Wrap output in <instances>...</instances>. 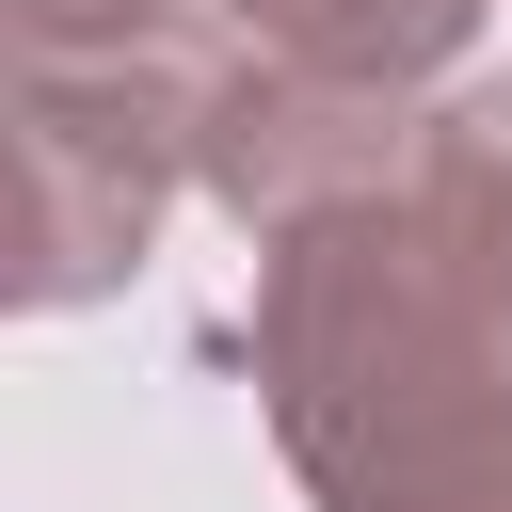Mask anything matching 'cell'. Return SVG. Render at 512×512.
I'll return each mask as SVG.
<instances>
[{
	"mask_svg": "<svg viewBox=\"0 0 512 512\" xmlns=\"http://www.w3.org/2000/svg\"><path fill=\"white\" fill-rule=\"evenodd\" d=\"M256 400L320 512H512V80L400 192L256 240Z\"/></svg>",
	"mask_w": 512,
	"mask_h": 512,
	"instance_id": "obj_1",
	"label": "cell"
},
{
	"mask_svg": "<svg viewBox=\"0 0 512 512\" xmlns=\"http://www.w3.org/2000/svg\"><path fill=\"white\" fill-rule=\"evenodd\" d=\"M208 48H112V64H16V304H96L160 208L192 192Z\"/></svg>",
	"mask_w": 512,
	"mask_h": 512,
	"instance_id": "obj_2",
	"label": "cell"
},
{
	"mask_svg": "<svg viewBox=\"0 0 512 512\" xmlns=\"http://www.w3.org/2000/svg\"><path fill=\"white\" fill-rule=\"evenodd\" d=\"M432 144L416 96H352V80H304L272 48H208V112H192V192H224L256 240L352 208V192H400Z\"/></svg>",
	"mask_w": 512,
	"mask_h": 512,
	"instance_id": "obj_3",
	"label": "cell"
},
{
	"mask_svg": "<svg viewBox=\"0 0 512 512\" xmlns=\"http://www.w3.org/2000/svg\"><path fill=\"white\" fill-rule=\"evenodd\" d=\"M224 16H240V48H272L304 80H352V96H416L480 32V0H224Z\"/></svg>",
	"mask_w": 512,
	"mask_h": 512,
	"instance_id": "obj_4",
	"label": "cell"
},
{
	"mask_svg": "<svg viewBox=\"0 0 512 512\" xmlns=\"http://www.w3.org/2000/svg\"><path fill=\"white\" fill-rule=\"evenodd\" d=\"M160 32H176V0H16V64H112Z\"/></svg>",
	"mask_w": 512,
	"mask_h": 512,
	"instance_id": "obj_5",
	"label": "cell"
}]
</instances>
